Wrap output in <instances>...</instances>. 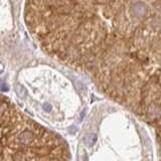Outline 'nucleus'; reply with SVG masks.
Masks as SVG:
<instances>
[{
	"label": "nucleus",
	"mask_w": 161,
	"mask_h": 161,
	"mask_svg": "<svg viewBox=\"0 0 161 161\" xmlns=\"http://www.w3.org/2000/svg\"><path fill=\"white\" fill-rule=\"evenodd\" d=\"M26 27L54 60L121 103L161 109V12L144 0H26Z\"/></svg>",
	"instance_id": "obj_1"
},
{
	"label": "nucleus",
	"mask_w": 161,
	"mask_h": 161,
	"mask_svg": "<svg viewBox=\"0 0 161 161\" xmlns=\"http://www.w3.org/2000/svg\"><path fill=\"white\" fill-rule=\"evenodd\" d=\"M0 161H71L65 139L0 96Z\"/></svg>",
	"instance_id": "obj_2"
}]
</instances>
